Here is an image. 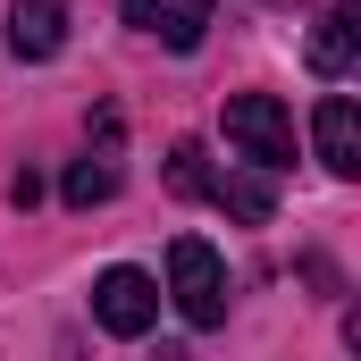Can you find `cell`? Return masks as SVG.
Instances as JSON below:
<instances>
[{"instance_id": "1", "label": "cell", "mask_w": 361, "mask_h": 361, "mask_svg": "<svg viewBox=\"0 0 361 361\" xmlns=\"http://www.w3.org/2000/svg\"><path fill=\"white\" fill-rule=\"evenodd\" d=\"M169 294H177L185 328H219L227 319V269H219V252L202 235H177L169 244Z\"/></svg>"}, {"instance_id": "2", "label": "cell", "mask_w": 361, "mask_h": 361, "mask_svg": "<svg viewBox=\"0 0 361 361\" xmlns=\"http://www.w3.org/2000/svg\"><path fill=\"white\" fill-rule=\"evenodd\" d=\"M227 143L252 160V169H294V118L277 92H235L227 101Z\"/></svg>"}, {"instance_id": "3", "label": "cell", "mask_w": 361, "mask_h": 361, "mask_svg": "<svg viewBox=\"0 0 361 361\" xmlns=\"http://www.w3.org/2000/svg\"><path fill=\"white\" fill-rule=\"evenodd\" d=\"M92 319H101L109 336H143V328L160 319V286L143 269H101L92 277Z\"/></svg>"}, {"instance_id": "4", "label": "cell", "mask_w": 361, "mask_h": 361, "mask_svg": "<svg viewBox=\"0 0 361 361\" xmlns=\"http://www.w3.org/2000/svg\"><path fill=\"white\" fill-rule=\"evenodd\" d=\"M126 25L152 34V42H169V51H202V34H210V0H126Z\"/></svg>"}, {"instance_id": "5", "label": "cell", "mask_w": 361, "mask_h": 361, "mask_svg": "<svg viewBox=\"0 0 361 361\" xmlns=\"http://www.w3.org/2000/svg\"><path fill=\"white\" fill-rule=\"evenodd\" d=\"M8 51L17 59H59L68 51V0H8Z\"/></svg>"}, {"instance_id": "6", "label": "cell", "mask_w": 361, "mask_h": 361, "mask_svg": "<svg viewBox=\"0 0 361 361\" xmlns=\"http://www.w3.org/2000/svg\"><path fill=\"white\" fill-rule=\"evenodd\" d=\"M311 135H319V160H328V177H361V109L345 101V92H328V101H319Z\"/></svg>"}, {"instance_id": "7", "label": "cell", "mask_w": 361, "mask_h": 361, "mask_svg": "<svg viewBox=\"0 0 361 361\" xmlns=\"http://www.w3.org/2000/svg\"><path fill=\"white\" fill-rule=\"evenodd\" d=\"M353 59H361V8L345 0V8H328L319 25H311V76H353Z\"/></svg>"}, {"instance_id": "8", "label": "cell", "mask_w": 361, "mask_h": 361, "mask_svg": "<svg viewBox=\"0 0 361 361\" xmlns=\"http://www.w3.org/2000/svg\"><path fill=\"white\" fill-rule=\"evenodd\" d=\"M210 202H219V210H235L244 227H261V219L277 210V193H269V169H261V177H210Z\"/></svg>"}, {"instance_id": "9", "label": "cell", "mask_w": 361, "mask_h": 361, "mask_svg": "<svg viewBox=\"0 0 361 361\" xmlns=\"http://www.w3.org/2000/svg\"><path fill=\"white\" fill-rule=\"evenodd\" d=\"M59 193H68V210H92V202L118 193V169H109V160H76V169L59 177Z\"/></svg>"}, {"instance_id": "10", "label": "cell", "mask_w": 361, "mask_h": 361, "mask_svg": "<svg viewBox=\"0 0 361 361\" xmlns=\"http://www.w3.org/2000/svg\"><path fill=\"white\" fill-rule=\"evenodd\" d=\"M169 193L210 202V152H202V143H177V152H169Z\"/></svg>"}]
</instances>
